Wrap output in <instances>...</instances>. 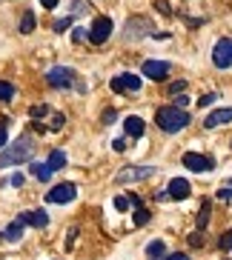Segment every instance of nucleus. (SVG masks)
<instances>
[{"label": "nucleus", "instance_id": "1", "mask_svg": "<svg viewBox=\"0 0 232 260\" xmlns=\"http://www.w3.org/2000/svg\"><path fill=\"white\" fill-rule=\"evenodd\" d=\"M32 154H35V140H32L29 135H23V138H17L15 143L6 149V152L0 154V169L29 163V160H32Z\"/></svg>", "mask_w": 232, "mask_h": 260}, {"label": "nucleus", "instance_id": "2", "mask_svg": "<svg viewBox=\"0 0 232 260\" xmlns=\"http://www.w3.org/2000/svg\"><path fill=\"white\" fill-rule=\"evenodd\" d=\"M155 123H158L161 132L175 135V132H181V129L189 126V115H186V109H178V106H161L158 112H155Z\"/></svg>", "mask_w": 232, "mask_h": 260}, {"label": "nucleus", "instance_id": "3", "mask_svg": "<svg viewBox=\"0 0 232 260\" xmlns=\"http://www.w3.org/2000/svg\"><path fill=\"white\" fill-rule=\"evenodd\" d=\"M77 198V186L75 183H57L54 189L46 191V203H54V206H61V203H72Z\"/></svg>", "mask_w": 232, "mask_h": 260}, {"label": "nucleus", "instance_id": "4", "mask_svg": "<svg viewBox=\"0 0 232 260\" xmlns=\"http://www.w3.org/2000/svg\"><path fill=\"white\" fill-rule=\"evenodd\" d=\"M212 63L215 69H229L232 66V38H221L212 49Z\"/></svg>", "mask_w": 232, "mask_h": 260}, {"label": "nucleus", "instance_id": "5", "mask_svg": "<svg viewBox=\"0 0 232 260\" xmlns=\"http://www.w3.org/2000/svg\"><path fill=\"white\" fill-rule=\"evenodd\" d=\"M46 83L54 86V89H72V86H75V72H72L69 66H54L46 75Z\"/></svg>", "mask_w": 232, "mask_h": 260}, {"label": "nucleus", "instance_id": "6", "mask_svg": "<svg viewBox=\"0 0 232 260\" xmlns=\"http://www.w3.org/2000/svg\"><path fill=\"white\" fill-rule=\"evenodd\" d=\"M147 177H155L152 166H126L118 172V183H135V180H147Z\"/></svg>", "mask_w": 232, "mask_h": 260}, {"label": "nucleus", "instance_id": "7", "mask_svg": "<svg viewBox=\"0 0 232 260\" xmlns=\"http://www.w3.org/2000/svg\"><path fill=\"white\" fill-rule=\"evenodd\" d=\"M181 163H184L189 172H212V169H215V160H212V157L198 154V152H186L184 157H181Z\"/></svg>", "mask_w": 232, "mask_h": 260}, {"label": "nucleus", "instance_id": "8", "mask_svg": "<svg viewBox=\"0 0 232 260\" xmlns=\"http://www.w3.org/2000/svg\"><path fill=\"white\" fill-rule=\"evenodd\" d=\"M140 72H143V77H149V80H166L169 77V72H172V66L166 60H147L143 66H140Z\"/></svg>", "mask_w": 232, "mask_h": 260}, {"label": "nucleus", "instance_id": "9", "mask_svg": "<svg viewBox=\"0 0 232 260\" xmlns=\"http://www.w3.org/2000/svg\"><path fill=\"white\" fill-rule=\"evenodd\" d=\"M112 92H118V94H124V92H140V77L138 75H118V77H112Z\"/></svg>", "mask_w": 232, "mask_h": 260}, {"label": "nucleus", "instance_id": "10", "mask_svg": "<svg viewBox=\"0 0 232 260\" xmlns=\"http://www.w3.org/2000/svg\"><path fill=\"white\" fill-rule=\"evenodd\" d=\"M109 35H112V20L109 17H98L92 23V31H89V40H92L95 46H101V43H106Z\"/></svg>", "mask_w": 232, "mask_h": 260}, {"label": "nucleus", "instance_id": "11", "mask_svg": "<svg viewBox=\"0 0 232 260\" xmlns=\"http://www.w3.org/2000/svg\"><path fill=\"white\" fill-rule=\"evenodd\" d=\"M189 191H192L189 180H184V177H172V180H169V189H166V194H169L172 200H186V198H189Z\"/></svg>", "mask_w": 232, "mask_h": 260}, {"label": "nucleus", "instance_id": "12", "mask_svg": "<svg viewBox=\"0 0 232 260\" xmlns=\"http://www.w3.org/2000/svg\"><path fill=\"white\" fill-rule=\"evenodd\" d=\"M224 123H232V106H226V109H215L212 115H207L204 126H207V129H218V126H224Z\"/></svg>", "mask_w": 232, "mask_h": 260}, {"label": "nucleus", "instance_id": "13", "mask_svg": "<svg viewBox=\"0 0 232 260\" xmlns=\"http://www.w3.org/2000/svg\"><path fill=\"white\" fill-rule=\"evenodd\" d=\"M20 220H23L26 226H35V229H46L49 226V214L43 212V209H38V212H23L20 214Z\"/></svg>", "mask_w": 232, "mask_h": 260}, {"label": "nucleus", "instance_id": "14", "mask_svg": "<svg viewBox=\"0 0 232 260\" xmlns=\"http://www.w3.org/2000/svg\"><path fill=\"white\" fill-rule=\"evenodd\" d=\"M124 132L129 135V138H143V132H147V123L140 120V117H126L124 120Z\"/></svg>", "mask_w": 232, "mask_h": 260}, {"label": "nucleus", "instance_id": "15", "mask_svg": "<svg viewBox=\"0 0 232 260\" xmlns=\"http://www.w3.org/2000/svg\"><path fill=\"white\" fill-rule=\"evenodd\" d=\"M23 226H26V223L20 220V217H17L15 223H9V229L3 232V235H0V237H3V240H9V243H17V240L23 237Z\"/></svg>", "mask_w": 232, "mask_h": 260}, {"label": "nucleus", "instance_id": "16", "mask_svg": "<svg viewBox=\"0 0 232 260\" xmlns=\"http://www.w3.org/2000/svg\"><path fill=\"white\" fill-rule=\"evenodd\" d=\"M209 212H212V200H201V212H198V229H207L209 223Z\"/></svg>", "mask_w": 232, "mask_h": 260}, {"label": "nucleus", "instance_id": "17", "mask_svg": "<svg viewBox=\"0 0 232 260\" xmlns=\"http://www.w3.org/2000/svg\"><path fill=\"white\" fill-rule=\"evenodd\" d=\"M163 252H166V246H163V240H152V243L147 246L149 260H163Z\"/></svg>", "mask_w": 232, "mask_h": 260}, {"label": "nucleus", "instance_id": "18", "mask_svg": "<svg viewBox=\"0 0 232 260\" xmlns=\"http://www.w3.org/2000/svg\"><path fill=\"white\" fill-rule=\"evenodd\" d=\"M35 26H38V17H35V12H26V15L20 17V35H29V31H35Z\"/></svg>", "mask_w": 232, "mask_h": 260}, {"label": "nucleus", "instance_id": "19", "mask_svg": "<svg viewBox=\"0 0 232 260\" xmlns=\"http://www.w3.org/2000/svg\"><path fill=\"white\" fill-rule=\"evenodd\" d=\"M63 166H66V152H61V149H54V152L49 154V169L54 172V169H63Z\"/></svg>", "mask_w": 232, "mask_h": 260}, {"label": "nucleus", "instance_id": "20", "mask_svg": "<svg viewBox=\"0 0 232 260\" xmlns=\"http://www.w3.org/2000/svg\"><path fill=\"white\" fill-rule=\"evenodd\" d=\"M32 175L38 177V180H43V183H46L49 177H52V169H49V163H46V166H40V163H32Z\"/></svg>", "mask_w": 232, "mask_h": 260}, {"label": "nucleus", "instance_id": "21", "mask_svg": "<svg viewBox=\"0 0 232 260\" xmlns=\"http://www.w3.org/2000/svg\"><path fill=\"white\" fill-rule=\"evenodd\" d=\"M29 115H32V120H43L46 115H52V109H49L46 103H38V106L29 109Z\"/></svg>", "mask_w": 232, "mask_h": 260}, {"label": "nucleus", "instance_id": "22", "mask_svg": "<svg viewBox=\"0 0 232 260\" xmlns=\"http://www.w3.org/2000/svg\"><path fill=\"white\" fill-rule=\"evenodd\" d=\"M15 92H17V89H15L12 83L0 80V100H12V98H15Z\"/></svg>", "mask_w": 232, "mask_h": 260}, {"label": "nucleus", "instance_id": "23", "mask_svg": "<svg viewBox=\"0 0 232 260\" xmlns=\"http://www.w3.org/2000/svg\"><path fill=\"white\" fill-rule=\"evenodd\" d=\"M149 220H152L149 209H138V212H135V226H147Z\"/></svg>", "mask_w": 232, "mask_h": 260}, {"label": "nucleus", "instance_id": "24", "mask_svg": "<svg viewBox=\"0 0 232 260\" xmlns=\"http://www.w3.org/2000/svg\"><path fill=\"white\" fill-rule=\"evenodd\" d=\"M115 209H118V212H126V209H132L129 194H118V198H115Z\"/></svg>", "mask_w": 232, "mask_h": 260}, {"label": "nucleus", "instance_id": "25", "mask_svg": "<svg viewBox=\"0 0 232 260\" xmlns=\"http://www.w3.org/2000/svg\"><path fill=\"white\" fill-rule=\"evenodd\" d=\"M186 243L192 246V249H201V246H204V232L198 229L195 235H189V237H186Z\"/></svg>", "mask_w": 232, "mask_h": 260}, {"label": "nucleus", "instance_id": "26", "mask_svg": "<svg viewBox=\"0 0 232 260\" xmlns=\"http://www.w3.org/2000/svg\"><path fill=\"white\" fill-rule=\"evenodd\" d=\"M63 123H66V117H63L61 112H52V123H49V129L57 132V129H63Z\"/></svg>", "mask_w": 232, "mask_h": 260}, {"label": "nucleus", "instance_id": "27", "mask_svg": "<svg viewBox=\"0 0 232 260\" xmlns=\"http://www.w3.org/2000/svg\"><path fill=\"white\" fill-rule=\"evenodd\" d=\"M218 249H221V252H229V249H232V229L226 232V235H221V240H218Z\"/></svg>", "mask_w": 232, "mask_h": 260}, {"label": "nucleus", "instance_id": "28", "mask_svg": "<svg viewBox=\"0 0 232 260\" xmlns=\"http://www.w3.org/2000/svg\"><path fill=\"white\" fill-rule=\"evenodd\" d=\"M69 26H72V17H61V20H54V23H52V29L54 31H66Z\"/></svg>", "mask_w": 232, "mask_h": 260}, {"label": "nucleus", "instance_id": "29", "mask_svg": "<svg viewBox=\"0 0 232 260\" xmlns=\"http://www.w3.org/2000/svg\"><path fill=\"white\" fill-rule=\"evenodd\" d=\"M215 198H218V200H224V203H226V200H232V186H224V189H218Z\"/></svg>", "mask_w": 232, "mask_h": 260}, {"label": "nucleus", "instance_id": "30", "mask_svg": "<svg viewBox=\"0 0 232 260\" xmlns=\"http://www.w3.org/2000/svg\"><path fill=\"white\" fill-rule=\"evenodd\" d=\"M6 183H9V186H15V189H20V186L26 183V177H23V175H12V177L6 180Z\"/></svg>", "mask_w": 232, "mask_h": 260}, {"label": "nucleus", "instance_id": "31", "mask_svg": "<svg viewBox=\"0 0 232 260\" xmlns=\"http://www.w3.org/2000/svg\"><path fill=\"white\" fill-rule=\"evenodd\" d=\"M86 38H89V35H86L80 26H75V29H72V40H75V43H80V40H86Z\"/></svg>", "mask_w": 232, "mask_h": 260}, {"label": "nucleus", "instance_id": "32", "mask_svg": "<svg viewBox=\"0 0 232 260\" xmlns=\"http://www.w3.org/2000/svg\"><path fill=\"white\" fill-rule=\"evenodd\" d=\"M6 126H9V117H3L0 120V149L6 146Z\"/></svg>", "mask_w": 232, "mask_h": 260}, {"label": "nucleus", "instance_id": "33", "mask_svg": "<svg viewBox=\"0 0 232 260\" xmlns=\"http://www.w3.org/2000/svg\"><path fill=\"white\" fill-rule=\"evenodd\" d=\"M186 89V80H175V83L169 86V94H181Z\"/></svg>", "mask_w": 232, "mask_h": 260}, {"label": "nucleus", "instance_id": "34", "mask_svg": "<svg viewBox=\"0 0 232 260\" xmlns=\"http://www.w3.org/2000/svg\"><path fill=\"white\" fill-rule=\"evenodd\" d=\"M115 120H118V112L115 109H106V112H103V123L109 126V123H115Z\"/></svg>", "mask_w": 232, "mask_h": 260}, {"label": "nucleus", "instance_id": "35", "mask_svg": "<svg viewBox=\"0 0 232 260\" xmlns=\"http://www.w3.org/2000/svg\"><path fill=\"white\" fill-rule=\"evenodd\" d=\"M155 6H158V12H163V15H172V9L166 0H155Z\"/></svg>", "mask_w": 232, "mask_h": 260}, {"label": "nucleus", "instance_id": "36", "mask_svg": "<svg viewBox=\"0 0 232 260\" xmlns=\"http://www.w3.org/2000/svg\"><path fill=\"white\" fill-rule=\"evenodd\" d=\"M86 12V3L83 0H75V6H72V15H83Z\"/></svg>", "mask_w": 232, "mask_h": 260}, {"label": "nucleus", "instance_id": "37", "mask_svg": "<svg viewBox=\"0 0 232 260\" xmlns=\"http://www.w3.org/2000/svg\"><path fill=\"white\" fill-rule=\"evenodd\" d=\"M186 103H189L186 94H175V106H178V109H186Z\"/></svg>", "mask_w": 232, "mask_h": 260}, {"label": "nucleus", "instance_id": "38", "mask_svg": "<svg viewBox=\"0 0 232 260\" xmlns=\"http://www.w3.org/2000/svg\"><path fill=\"white\" fill-rule=\"evenodd\" d=\"M166 260H192V257L184 254V252H172V254H166Z\"/></svg>", "mask_w": 232, "mask_h": 260}, {"label": "nucleus", "instance_id": "39", "mask_svg": "<svg viewBox=\"0 0 232 260\" xmlns=\"http://www.w3.org/2000/svg\"><path fill=\"white\" fill-rule=\"evenodd\" d=\"M212 100H215V92H209V94H204V98L198 100V106H209V103H212Z\"/></svg>", "mask_w": 232, "mask_h": 260}, {"label": "nucleus", "instance_id": "40", "mask_svg": "<svg viewBox=\"0 0 232 260\" xmlns=\"http://www.w3.org/2000/svg\"><path fill=\"white\" fill-rule=\"evenodd\" d=\"M112 149H115V152H124V149H126V140H115V143H112Z\"/></svg>", "mask_w": 232, "mask_h": 260}, {"label": "nucleus", "instance_id": "41", "mask_svg": "<svg viewBox=\"0 0 232 260\" xmlns=\"http://www.w3.org/2000/svg\"><path fill=\"white\" fill-rule=\"evenodd\" d=\"M40 3H43V6H46V9H54V6H57V3H61V0H40Z\"/></svg>", "mask_w": 232, "mask_h": 260}]
</instances>
